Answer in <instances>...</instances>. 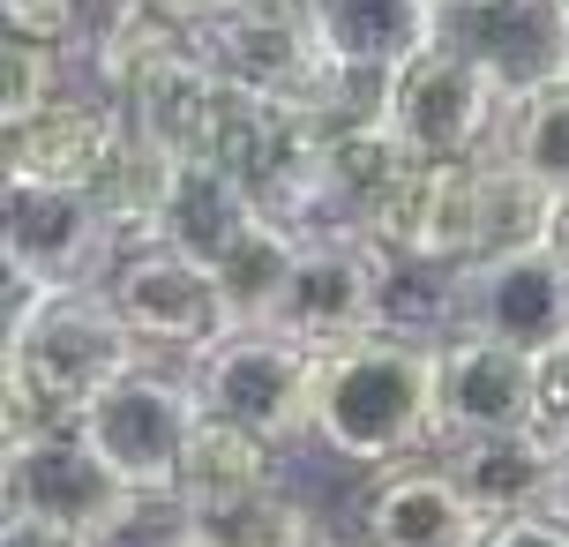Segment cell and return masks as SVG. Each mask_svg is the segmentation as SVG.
<instances>
[{"label":"cell","mask_w":569,"mask_h":547,"mask_svg":"<svg viewBox=\"0 0 569 547\" xmlns=\"http://www.w3.org/2000/svg\"><path fill=\"white\" fill-rule=\"evenodd\" d=\"M540 240H547V248H555V256L569 262V196H555V202H547V232H540Z\"/></svg>","instance_id":"28"},{"label":"cell","mask_w":569,"mask_h":547,"mask_svg":"<svg viewBox=\"0 0 569 547\" xmlns=\"http://www.w3.org/2000/svg\"><path fill=\"white\" fill-rule=\"evenodd\" d=\"M256 218H262V202L248 196V180L226 173L218 158H188V166H180V180H172V202H166L158 240L188 248L196 262H218L240 232L256 226Z\"/></svg>","instance_id":"19"},{"label":"cell","mask_w":569,"mask_h":547,"mask_svg":"<svg viewBox=\"0 0 569 547\" xmlns=\"http://www.w3.org/2000/svg\"><path fill=\"white\" fill-rule=\"evenodd\" d=\"M76 428L98 458L113 465L120 480L136 495H172L180 488V465L196 450V428H202V398L188 375H166V368H128L113 390L76 412Z\"/></svg>","instance_id":"6"},{"label":"cell","mask_w":569,"mask_h":547,"mask_svg":"<svg viewBox=\"0 0 569 547\" xmlns=\"http://www.w3.org/2000/svg\"><path fill=\"white\" fill-rule=\"evenodd\" d=\"M30 390L76 420L98 390H113L128 368H142L136 330L120 322L106 286H46V292H8V360Z\"/></svg>","instance_id":"2"},{"label":"cell","mask_w":569,"mask_h":547,"mask_svg":"<svg viewBox=\"0 0 569 547\" xmlns=\"http://www.w3.org/2000/svg\"><path fill=\"white\" fill-rule=\"evenodd\" d=\"M510 120V98L487 76L472 53L457 46H435L390 83V106H382V136L398 143V158L412 166H465V158H487L495 136Z\"/></svg>","instance_id":"5"},{"label":"cell","mask_w":569,"mask_h":547,"mask_svg":"<svg viewBox=\"0 0 569 547\" xmlns=\"http://www.w3.org/2000/svg\"><path fill=\"white\" fill-rule=\"evenodd\" d=\"M562 375H569V360H562Z\"/></svg>","instance_id":"31"},{"label":"cell","mask_w":569,"mask_h":547,"mask_svg":"<svg viewBox=\"0 0 569 547\" xmlns=\"http://www.w3.org/2000/svg\"><path fill=\"white\" fill-rule=\"evenodd\" d=\"M106 300L120 308V322L136 330L142 352H180L196 360L232 330L226 292H218V270L196 262L172 240H136L120 248V262L106 270Z\"/></svg>","instance_id":"9"},{"label":"cell","mask_w":569,"mask_h":547,"mask_svg":"<svg viewBox=\"0 0 569 547\" xmlns=\"http://www.w3.org/2000/svg\"><path fill=\"white\" fill-rule=\"evenodd\" d=\"M442 46L472 53L517 106L569 76V8L562 0H442Z\"/></svg>","instance_id":"12"},{"label":"cell","mask_w":569,"mask_h":547,"mask_svg":"<svg viewBox=\"0 0 569 547\" xmlns=\"http://www.w3.org/2000/svg\"><path fill=\"white\" fill-rule=\"evenodd\" d=\"M0 23L8 38H30V46H76L90 30V0H0Z\"/></svg>","instance_id":"24"},{"label":"cell","mask_w":569,"mask_h":547,"mask_svg":"<svg viewBox=\"0 0 569 547\" xmlns=\"http://www.w3.org/2000/svg\"><path fill=\"white\" fill-rule=\"evenodd\" d=\"M495 158H510L525 180H540L547 196H569V76L532 90V98H517L502 136H495Z\"/></svg>","instance_id":"20"},{"label":"cell","mask_w":569,"mask_h":547,"mask_svg":"<svg viewBox=\"0 0 569 547\" xmlns=\"http://www.w3.org/2000/svg\"><path fill=\"white\" fill-rule=\"evenodd\" d=\"M480 547H569L562 510H525V518H495Z\"/></svg>","instance_id":"25"},{"label":"cell","mask_w":569,"mask_h":547,"mask_svg":"<svg viewBox=\"0 0 569 547\" xmlns=\"http://www.w3.org/2000/svg\"><path fill=\"white\" fill-rule=\"evenodd\" d=\"M450 480L472 495L487 525L525 518V510H555V435H472V442H442Z\"/></svg>","instance_id":"17"},{"label":"cell","mask_w":569,"mask_h":547,"mask_svg":"<svg viewBox=\"0 0 569 547\" xmlns=\"http://www.w3.org/2000/svg\"><path fill=\"white\" fill-rule=\"evenodd\" d=\"M390 262L398 256H390L382 240H368V232L300 240L270 330L300 338V346H315V352H338V346H352V338L382 330V322H390Z\"/></svg>","instance_id":"8"},{"label":"cell","mask_w":569,"mask_h":547,"mask_svg":"<svg viewBox=\"0 0 569 547\" xmlns=\"http://www.w3.org/2000/svg\"><path fill=\"white\" fill-rule=\"evenodd\" d=\"M308 38L322 68L360 83H398L442 46V0H308Z\"/></svg>","instance_id":"13"},{"label":"cell","mask_w":569,"mask_h":547,"mask_svg":"<svg viewBox=\"0 0 569 547\" xmlns=\"http://www.w3.org/2000/svg\"><path fill=\"white\" fill-rule=\"evenodd\" d=\"M158 23H172V30H188V38H202L210 23H226V16H240L248 0H142Z\"/></svg>","instance_id":"26"},{"label":"cell","mask_w":569,"mask_h":547,"mask_svg":"<svg viewBox=\"0 0 569 547\" xmlns=\"http://www.w3.org/2000/svg\"><path fill=\"white\" fill-rule=\"evenodd\" d=\"M0 495H8V518L30 525H60V533H83L98 540L106 525L128 510V480L83 442V428H46L30 442H8V465H0Z\"/></svg>","instance_id":"11"},{"label":"cell","mask_w":569,"mask_h":547,"mask_svg":"<svg viewBox=\"0 0 569 547\" xmlns=\"http://www.w3.org/2000/svg\"><path fill=\"white\" fill-rule=\"evenodd\" d=\"M450 316L472 338L517 346L532 360H569V262L547 240L510 248V256H487L472 270H457Z\"/></svg>","instance_id":"10"},{"label":"cell","mask_w":569,"mask_h":547,"mask_svg":"<svg viewBox=\"0 0 569 547\" xmlns=\"http://www.w3.org/2000/svg\"><path fill=\"white\" fill-rule=\"evenodd\" d=\"M322 547H345V540H322ZM352 547H360V540H352Z\"/></svg>","instance_id":"30"},{"label":"cell","mask_w":569,"mask_h":547,"mask_svg":"<svg viewBox=\"0 0 569 547\" xmlns=\"http://www.w3.org/2000/svg\"><path fill=\"white\" fill-rule=\"evenodd\" d=\"M0 547H90V540H83V533H60V525L8 518V525H0Z\"/></svg>","instance_id":"27"},{"label":"cell","mask_w":569,"mask_h":547,"mask_svg":"<svg viewBox=\"0 0 569 547\" xmlns=\"http://www.w3.org/2000/svg\"><path fill=\"white\" fill-rule=\"evenodd\" d=\"M278 488V442H262L248 428H226V420H210L202 412L196 428V450L180 465V503L196 510V518H226L240 503H256V495Z\"/></svg>","instance_id":"18"},{"label":"cell","mask_w":569,"mask_h":547,"mask_svg":"<svg viewBox=\"0 0 569 547\" xmlns=\"http://www.w3.org/2000/svg\"><path fill=\"white\" fill-rule=\"evenodd\" d=\"M202 547H322V533H315L308 503L270 488L256 503L226 510V518H202Z\"/></svg>","instance_id":"21"},{"label":"cell","mask_w":569,"mask_h":547,"mask_svg":"<svg viewBox=\"0 0 569 547\" xmlns=\"http://www.w3.org/2000/svg\"><path fill=\"white\" fill-rule=\"evenodd\" d=\"M487 518L450 480V465H390L360 503V547H480Z\"/></svg>","instance_id":"16"},{"label":"cell","mask_w":569,"mask_h":547,"mask_svg":"<svg viewBox=\"0 0 569 547\" xmlns=\"http://www.w3.org/2000/svg\"><path fill=\"white\" fill-rule=\"evenodd\" d=\"M0 248H8V292L46 286H106L120 262V226L98 188H46V180H0Z\"/></svg>","instance_id":"4"},{"label":"cell","mask_w":569,"mask_h":547,"mask_svg":"<svg viewBox=\"0 0 569 547\" xmlns=\"http://www.w3.org/2000/svg\"><path fill=\"white\" fill-rule=\"evenodd\" d=\"M128 113L113 90H68L60 106L38 120L8 128V173L0 180H46V188H98V173L113 166Z\"/></svg>","instance_id":"15"},{"label":"cell","mask_w":569,"mask_h":547,"mask_svg":"<svg viewBox=\"0 0 569 547\" xmlns=\"http://www.w3.org/2000/svg\"><path fill=\"white\" fill-rule=\"evenodd\" d=\"M196 53L226 76L232 98H256V106H308L330 76L308 38V16H262V8L210 23L196 38Z\"/></svg>","instance_id":"14"},{"label":"cell","mask_w":569,"mask_h":547,"mask_svg":"<svg viewBox=\"0 0 569 547\" xmlns=\"http://www.w3.org/2000/svg\"><path fill=\"white\" fill-rule=\"evenodd\" d=\"M315 375H322V352L284 338V330H226L210 352L188 360V382L210 420L226 428H248L262 442H292V435L315 428Z\"/></svg>","instance_id":"3"},{"label":"cell","mask_w":569,"mask_h":547,"mask_svg":"<svg viewBox=\"0 0 569 547\" xmlns=\"http://www.w3.org/2000/svg\"><path fill=\"white\" fill-rule=\"evenodd\" d=\"M435 352L442 338L398 330V322L322 352L308 435L338 465H375V473L405 465L435 435Z\"/></svg>","instance_id":"1"},{"label":"cell","mask_w":569,"mask_h":547,"mask_svg":"<svg viewBox=\"0 0 569 547\" xmlns=\"http://www.w3.org/2000/svg\"><path fill=\"white\" fill-rule=\"evenodd\" d=\"M555 428V360H532L517 346L450 330L435 352V435H547Z\"/></svg>","instance_id":"7"},{"label":"cell","mask_w":569,"mask_h":547,"mask_svg":"<svg viewBox=\"0 0 569 547\" xmlns=\"http://www.w3.org/2000/svg\"><path fill=\"white\" fill-rule=\"evenodd\" d=\"M60 98H68V60H60V46L8 38L0 46V128H23V120H38Z\"/></svg>","instance_id":"22"},{"label":"cell","mask_w":569,"mask_h":547,"mask_svg":"<svg viewBox=\"0 0 569 547\" xmlns=\"http://www.w3.org/2000/svg\"><path fill=\"white\" fill-rule=\"evenodd\" d=\"M562 8H569V0H562Z\"/></svg>","instance_id":"32"},{"label":"cell","mask_w":569,"mask_h":547,"mask_svg":"<svg viewBox=\"0 0 569 547\" xmlns=\"http://www.w3.org/2000/svg\"><path fill=\"white\" fill-rule=\"evenodd\" d=\"M196 540H202V518L180 495H128V510L90 547H196Z\"/></svg>","instance_id":"23"},{"label":"cell","mask_w":569,"mask_h":547,"mask_svg":"<svg viewBox=\"0 0 569 547\" xmlns=\"http://www.w3.org/2000/svg\"><path fill=\"white\" fill-rule=\"evenodd\" d=\"M555 510L569 518V428L555 435Z\"/></svg>","instance_id":"29"}]
</instances>
